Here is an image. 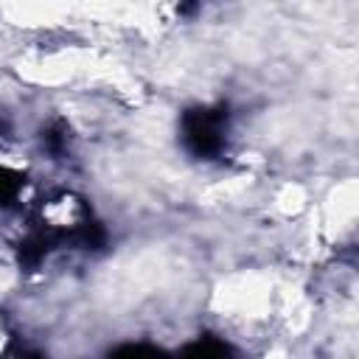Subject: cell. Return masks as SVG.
Segmentation results:
<instances>
[{
    "instance_id": "1",
    "label": "cell",
    "mask_w": 359,
    "mask_h": 359,
    "mask_svg": "<svg viewBox=\"0 0 359 359\" xmlns=\"http://www.w3.org/2000/svg\"><path fill=\"white\" fill-rule=\"evenodd\" d=\"M6 345H8V328H6V317L0 314V356H3Z\"/></svg>"
}]
</instances>
